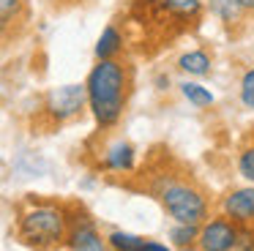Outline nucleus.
Instances as JSON below:
<instances>
[{
	"label": "nucleus",
	"instance_id": "f257e3e1",
	"mask_svg": "<svg viewBox=\"0 0 254 251\" xmlns=\"http://www.w3.org/2000/svg\"><path fill=\"white\" fill-rule=\"evenodd\" d=\"M88 107L101 128H112L123 118L131 93V68L118 58L99 60L88 74Z\"/></svg>",
	"mask_w": 254,
	"mask_h": 251
},
{
	"label": "nucleus",
	"instance_id": "f03ea898",
	"mask_svg": "<svg viewBox=\"0 0 254 251\" xmlns=\"http://www.w3.org/2000/svg\"><path fill=\"white\" fill-rule=\"evenodd\" d=\"M68 210L55 202H33L17 218V238L36 251H50L66 243Z\"/></svg>",
	"mask_w": 254,
	"mask_h": 251
},
{
	"label": "nucleus",
	"instance_id": "7ed1b4c3",
	"mask_svg": "<svg viewBox=\"0 0 254 251\" xmlns=\"http://www.w3.org/2000/svg\"><path fill=\"white\" fill-rule=\"evenodd\" d=\"M153 194L167 210V216L178 224H197L202 227L208 221V196L197 183L175 175H161L153 183Z\"/></svg>",
	"mask_w": 254,
	"mask_h": 251
},
{
	"label": "nucleus",
	"instance_id": "20e7f679",
	"mask_svg": "<svg viewBox=\"0 0 254 251\" xmlns=\"http://www.w3.org/2000/svg\"><path fill=\"white\" fill-rule=\"evenodd\" d=\"M88 104V85H63V87H55L44 96L41 101V118L47 120L50 126H61L66 120L77 118L79 112L85 109Z\"/></svg>",
	"mask_w": 254,
	"mask_h": 251
},
{
	"label": "nucleus",
	"instance_id": "39448f33",
	"mask_svg": "<svg viewBox=\"0 0 254 251\" xmlns=\"http://www.w3.org/2000/svg\"><path fill=\"white\" fill-rule=\"evenodd\" d=\"M238 232H241V227L221 213V216L208 218V221L199 227L197 243L202 251H232V246H235V240H238Z\"/></svg>",
	"mask_w": 254,
	"mask_h": 251
},
{
	"label": "nucleus",
	"instance_id": "423d86ee",
	"mask_svg": "<svg viewBox=\"0 0 254 251\" xmlns=\"http://www.w3.org/2000/svg\"><path fill=\"white\" fill-rule=\"evenodd\" d=\"M68 251H107V238L96 229L90 216H71L68 213V235H66Z\"/></svg>",
	"mask_w": 254,
	"mask_h": 251
},
{
	"label": "nucleus",
	"instance_id": "0eeeda50",
	"mask_svg": "<svg viewBox=\"0 0 254 251\" xmlns=\"http://www.w3.org/2000/svg\"><path fill=\"white\" fill-rule=\"evenodd\" d=\"M148 3L153 5L156 14H159L170 27L197 22L199 14H202V5H199V0H148Z\"/></svg>",
	"mask_w": 254,
	"mask_h": 251
},
{
	"label": "nucleus",
	"instance_id": "6e6552de",
	"mask_svg": "<svg viewBox=\"0 0 254 251\" xmlns=\"http://www.w3.org/2000/svg\"><path fill=\"white\" fill-rule=\"evenodd\" d=\"M221 213L238 227H252L254 224V186L235 188L221 199Z\"/></svg>",
	"mask_w": 254,
	"mask_h": 251
},
{
	"label": "nucleus",
	"instance_id": "1a4fd4ad",
	"mask_svg": "<svg viewBox=\"0 0 254 251\" xmlns=\"http://www.w3.org/2000/svg\"><path fill=\"white\" fill-rule=\"evenodd\" d=\"M101 167L110 172H131L134 169V147L123 139H115L101 153Z\"/></svg>",
	"mask_w": 254,
	"mask_h": 251
},
{
	"label": "nucleus",
	"instance_id": "9d476101",
	"mask_svg": "<svg viewBox=\"0 0 254 251\" xmlns=\"http://www.w3.org/2000/svg\"><path fill=\"white\" fill-rule=\"evenodd\" d=\"M121 49H123V36L118 33V27L115 25L104 27L99 44H96V58L99 60H112V58L121 55Z\"/></svg>",
	"mask_w": 254,
	"mask_h": 251
},
{
	"label": "nucleus",
	"instance_id": "9b49d317",
	"mask_svg": "<svg viewBox=\"0 0 254 251\" xmlns=\"http://www.w3.org/2000/svg\"><path fill=\"white\" fill-rule=\"evenodd\" d=\"M178 65H181V71H186V74L205 76L210 71V58H208V52H202V49H194V52L181 55Z\"/></svg>",
	"mask_w": 254,
	"mask_h": 251
},
{
	"label": "nucleus",
	"instance_id": "f8f14e48",
	"mask_svg": "<svg viewBox=\"0 0 254 251\" xmlns=\"http://www.w3.org/2000/svg\"><path fill=\"white\" fill-rule=\"evenodd\" d=\"M107 243H110V249L115 251H134L139 249V246L145 243V238H139V235H131V232H110L107 235Z\"/></svg>",
	"mask_w": 254,
	"mask_h": 251
},
{
	"label": "nucleus",
	"instance_id": "ddd939ff",
	"mask_svg": "<svg viewBox=\"0 0 254 251\" xmlns=\"http://www.w3.org/2000/svg\"><path fill=\"white\" fill-rule=\"evenodd\" d=\"M181 93L194 104V107H210V104H213V93H210L208 87L197 85V82H183Z\"/></svg>",
	"mask_w": 254,
	"mask_h": 251
},
{
	"label": "nucleus",
	"instance_id": "4468645a",
	"mask_svg": "<svg viewBox=\"0 0 254 251\" xmlns=\"http://www.w3.org/2000/svg\"><path fill=\"white\" fill-rule=\"evenodd\" d=\"M170 240L175 246H181V249H186V246L194 243V240H199V227L197 224H178V227H172Z\"/></svg>",
	"mask_w": 254,
	"mask_h": 251
},
{
	"label": "nucleus",
	"instance_id": "2eb2a0df",
	"mask_svg": "<svg viewBox=\"0 0 254 251\" xmlns=\"http://www.w3.org/2000/svg\"><path fill=\"white\" fill-rule=\"evenodd\" d=\"M238 172L254 183V139L246 142L241 147V153H238Z\"/></svg>",
	"mask_w": 254,
	"mask_h": 251
},
{
	"label": "nucleus",
	"instance_id": "dca6fc26",
	"mask_svg": "<svg viewBox=\"0 0 254 251\" xmlns=\"http://www.w3.org/2000/svg\"><path fill=\"white\" fill-rule=\"evenodd\" d=\"M210 8L216 11V14L221 16V19L227 22V25H232V22H235V16L241 14V5L235 3V0H210Z\"/></svg>",
	"mask_w": 254,
	"mask_h": 251
},
{
	"label": "nucleus",
	"instance_id": "f3484780",
	"mask_svg": "<svg viewBox=\"0 0 254 251\" xmlns=\"http://www.w3.org/2000/svg\"><path fill=\"white\" fill-rule=\"evenodd\" d=\"M241 104L246 109H254V68H249L241 79Z\"/></svg>",
	"mask_w": 254,
	"mask_h": 251
},
{
	"label": "nucleus",
	"instance_id": "a211bd4d",
	"mask_svg": "<svg viewBox=\"0 0 254 251\" xmlns=\"http://www.w3.org/2000/svg\"><path fill=\"white\" fill-rule=\"evenodd\" d=\"M232 251H254V227H241Z\"/></svg>",
	"mask_w": 254,
	"mask_h": 251
},
{
	"label": "nucleus",
	"instance_id": "6ab92c4d",
	"mask_svg": "<svg viewBox=\"0 0 254 251\" xmlns=\"http://www.w3.org/2000/svg\"><path fill=\"white\" fill-rule=\"evenodd\" d=\"M19 5H22V0H3V27L11 25V19H17L19 16Z\"/></svg>",
	"mask_w": 254,
	"mask_h": 251
},
{
	"label": "nucleus",
	"instance_id": "aec40b11",
	"mask_svg": "<svg viewBox=\"0 0 254 251\" xmlns=\"http://www.w3.org/2000/svg\"><path fill=\"white\" fill-rule=\"evenodd\" d=\"M134 251H170V246L159 243V240H148V238H145V243L139 246V249H134Z\"/></svg>",
	"mask_w": 254,
	"mask_h": 251
},
{
	"label": "nucleus",
	"instance_id": "412c9836",
	"mask_svg": "<svg viewBox=\"0 0 254 251\" xmlns=\"http://www.w3.org/2000/svg\"><path fill=\"white\" fill-rule=\"evenodd\" d=\"M238 5H241L243 11H249V14H254V0H235Z\"/></svg>",
	"mask_w": 254,
	"mask_h": 251
},
{
	"label": "nucleus",
	"instance_id": "4be33fe9",
	"mask_svg": "<svg viewBox=\"0 0 254 251\" xmlns=\"http://www.w3.org/2000/svg\"><path fill=\"white\" fill-rule=\"evenodd\" d=\"M181 251H202V249H194V246H186V249H181Z\"/></svg>",
	"mask_w": 254,
	"mask_h": 251
}]
</instances>
